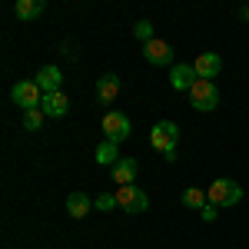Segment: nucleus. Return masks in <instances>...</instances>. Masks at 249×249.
<instances>
[{
  "instance_id": "obj_1",
  "label": "nucleus",
  "mask_w": 249,
  "mask_h": 249,
  "mask_svg": "<svg viewBox=\"0 0 249 249\" xmlns=\"http://www.w3.org/2000/svg\"><path fill=\"white\" fill-rule=\"evenodd\" d=\"M150 146L173 163V160H176V146H179V126H176L173 120H160L153 126V133H150Z\"/></svg>"
},
{
  "instance_id": "obj_2",
  "label": "nucleus",
  "mask_w": 249,
  "mask_h": 249,
  "mask_svg": "<svg viewBox=\"0 0 249 249\" xmlns=\"http://www.w3.org/2000/svg\"><path fill=\"white\" fill-rule=\"evenodd\" d=\"M206 199H210L216 210H226V206H236L239 199H243V186L236 183V179H216L210 190H206Z\"/></svg>"
},
{
  "instance_id": "obj_3",
  "label": "nucleus",
  "mask_w": 249,
  "mask_h": 249,
  "mask_svg": "<svg viewBox=\"0 0 249 249\" xmlns=\"http://www.w3.org/2000/svg\"><path fill=\"white\" fill-rule=\"evenodd\" d=\"M186 96H190V107H193V110H199V113H210V110L219 107V90H216L213 80H196Z\"/></svg>"
},
{
  "instance_id": "obj_4",
  "label": "nucleus",
  "mask_w": 249,
  "mask_h": 249,
  "mask_svg": "<svg viewBox=\"0 0 249 249\" xmlns=\"http://www.w3.org/2000/svg\"><path fill=\"white\" fill-rule=\"evenodd\" d=\"M103 133H107V140L110 143H123V140H130V133H133V126H130V120H126V113H120V110H110V113L103 116Z\"/></svg>"
},
{
  "instance_id": "obj_5",
  "label": "nucleus",
  "mask_w": 249,
  "mask_h": 249,
  "mask_svg": "<svg viewBox=\"0 0 249 249\" xmlns=\"http://www.w3.org/2000/svg\"><path fill=\"white\" fill-rule=\"evenodd\" d=\"M10 100L17 107H23V110H34V107L43 103V90L37 87V80H20L17 87L10 90Z\"/></svg>"
},
{
  "instance_id": "obj_6",
  "label": "nucleus",
  "mask_w": 249,
  "mask_h": 249,
  "mask_svg": "<svg viewBox=\"0 0 249 249\" xmlns=\"http://www.w3.org/2000/svg\"><path fill=\"white\" fill-rule=\"evenodd\" d=\"M116 203H120V210H126V213H146L150 196L140 186H116Z\"/></svg>"
},
{
  "instance_id": "obj_7",
  "label": "nucleus",
  "mask_w": 249,
  "mask_h": 249,
  "mask_svg": "<svg viewBox=\"0 0 249 249\" xmlns=\"http://www.w3.org/2000/svg\"><path fill=\"white\" fill-rule=\"evenodd\" d=\"M143 57L150 60L153 67H166V63H173V47L166 43V40H150V43H143Z\"/></svg>"
},
{
  "instance_id": "obj_8",
  "label": "nucleus",
  "mask_w": 249,
  "mask_h": 249,
  "mask_svg": "<svg viewBox=\"0 0 249 249\" xmlns=\"http://www.w3.org/2000/svg\"><path fill=\"white\" fill-rule=\"evenodd\" d=\"M196 70H193V63H173L170 70V87L173 90H183V93H190V87L196 83Z\"/></svg>"
},
{
  "instance_id": "obj_9",
  "label": "nucleus",
  "mask_w": 249,
  "mask_h": 249,
  "mask_svg": "<svg viewBox=\"0 0 249 249\" xmlns=\"http://www.w3.org/2000/svg\"><path fill=\"white\" fill-rule=\"evenodd\" d=\"M37 87L43 90V93H57L60 83H63V73H60V67H53V63H47V67H40L37 70Z\"/></svg>"
},
{
  "instance_id": "obj_10",
  "label": "nucleus",
  "mask_w": 249,
  "mask_h": 249,
  "mask_svg": "<svg viewBox=\"0 0 249 249\" xmlns=\"http://www.w3.org/2000/svg\"><path fill=\"white\" fill-rule=\"evenodd\" d=\"M40 110H43V116H67V110H70V100H67V93L63 90H57V93H43V103H40Z\"/></svg>"
},
{
  "instance_id": "obj_11",
  "label": "nucleus",
  "mask_w": 249,
  "mask_h": 249,
  "mask_svg": "<svg viewBox=\"0 0 249 249\" xmlns=\"http://www.w3.org/2000/svg\"><path fill=\"white\" fill-rule=\"evenodd\" d=\"M193 70H196L199 80H213L219 70H223V60H219V53H199L196 63H193Z\"/></svg>"
},
{
  "instance_id": "obj_12",
  "label": "nucleus",
  "mask_w": 249,
  "mask_h": 249,
  "mask_svg": "<svg viewBox=\"0 0 249 249\" xmlns=\"http://www.w3.org/2000/svg\"><path fill=\"white\" fill-rule=\"evenodd\" d=\"M120 87H123V83H120L116 73H103V77L96 80V100H100V103H113L116 96H120Z\"/></svg>"
},
{
  "instance_id": "obj_13",
  "label": "nucleus",
  "mask_w": 249,
  "mask_h": 249,
  "mask_svg": "<svg viewBox=\"0 0 249 249\" xmlns=\"http://www.w3.org/2000/svg\"><path fill=\"white\" fill-rule=\"evenodd\" d=\"M133 179H136V160L120 156V163L113 166V183L116 186H133Z\"/></svg>"
},
{
  "instance_id": "obj_14",
  "label": "nucleus",
  "mask_w": 249,
  "mask_h": 249,
  "mask_svg": "<svg viewBox=\"0 0 249 249\" xmlns=\"http://www.w3.org/2000/svg\"><path fill=\"white\" fill-rule=\"evenodd\" d=\"M90 210H93V199H90L87 193L77 190V193H70V196H67V213H70L73 219H83Z\"/></svg>"
},
{
  "instance_id": "obj_15",
  "label": "nucleus",
  "mask_w": 249,
  "mask_h": 249,
  "mask_svg": "<svg viewBox=\"0 0 249 249\" xmlns=\"http://www.w3.org/2000/svg\"><path fill=\"white\" fill-rule=\"evenodd\" d=\"M43 10H47L43 0H17V3H14V14H17L20 20H37Z\"/></svg>"
},
{
  "instance_id": "obj_16",
  "label": "nucleus",
  "mask_w": 249,
  "mask_h": 249,
  "mask_svg": "<svg viewBox=\"0 0 249 249\" xmlns=\"http://www.w3.org/2000/svg\"><path fill=\"white\" fill-rule=\"evenodd\" d=\"M96 163H100V166H116V163H120V146L110 143V140H103V143L96 146Z\"/></svg>"
},
{
  "instance_id": "obj_17",
  "label": "nucleus",
  "mask_w": 249,
  "mask_h": 249,
  "mask_svg": "<svg viewBox=\"0 0 249 249\" xmlns=\"http://www.w3.org/2000/svg\"><path fill=\"white\" fill-rule=\"evenodd\" d=\"M210 199H206V193L196 190V186H190V190H183V206H190V210H203Z\"/></svg>"
},
{
  "instance_id": "obj_18",
  "label": "nucleus",
  "mask_w": 249,
  "mask_h": 249,
  "mask_svg": "<svg viewBox=\"0 0 249 249\" xmlns=\"http://www.w3.org/2000/svg\"><path fill=\"white\" fill-rule=\"evenodd\" d=\"M23 126H27V130H40V126H43V110H40V107L23 110Z\"/></svg>"
},
{
  "instance_id": "obj_19",
  "label": "nucleus",
  "mask_w": 249,
  "mask_h": 249,
  "mask_svg": "<svg viewBox=\"0 0 249 249\" xmlns=\"http://www.w3.org/2000/svg\"><path fill=\"white\" fill-rule=\"evenodd\" d=\"M93 206H96V210H103V213L116 210V206H120V203H116V193H100V196L93 199Z\"/></svg>"
},
{
  "instance_id": "obj_20",
  "label": "nucleus",
  "mask_w": 249,
  "mask_h": 249,
  "mask_svg": "<svg viewBox=\"0 0 249 249\" xmlns=\"http://www.w3.org/2000/svg\"><path fill=\"white\" fill-rule=\"evenodd\" d=\"M133 34H136L140 40H143V43H150V40H156V37H153V23H150V20H136Z\"/></svg>"
},
{
  "instance_id": "obj_21",
  "label": "nucleus",
  "mask_w": 249,
  "mask_h": 249,
  "mask_svg": "<svg viewBox=\"0 0 249 249\" xmlns=\"http://www.w3.org/2000/svg\"><path fill=\"white\" fill-rule=\"evenodd\" d=\"M199 216H203V219H206V223H213V219H216V216H219V210H216V206H213V203H206V206H203V210H199Z\"/></svg>"
},
{
  "instance_id": "obj_22",
  "label": "nucleus",
  "mask_w": 249,
  "mask_h": 249,
  "mask_svg": "<svg viewBox=\"0 0 249 249\" xmlns=\"http://www.w3.org/2000/svg\"><path fill=\"white\" fill-rule=\"evenodd\" d=\"M239 14H243V20H249V7H243V10H239Z\"/></svg>"
}]
</instances>
